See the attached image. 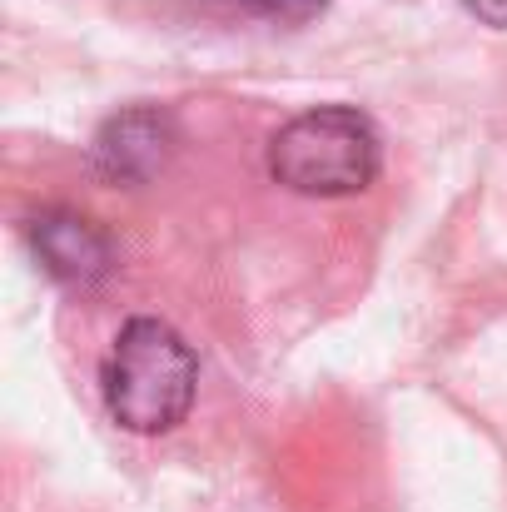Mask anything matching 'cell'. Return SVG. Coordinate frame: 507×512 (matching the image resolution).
Masks as SVG:
<instances>
[{
    "instance_id": "5",
    "label": "cell",
    "mask_w": 507,
    "mask_h": 512,
    "mask_svg": "<svg viewBox=\"0 0 507 512\" xmlns=\"http://www.w3.org/2000/svg\"><path fill=\"white\" fill-rule=\"evenodd\" d=\"M219 5L254 10V15H269V20H309V15H319L329 0H219Z\"/></svg>"
},
{
    "instance_id": "6",
    "label": "cell",
    "mask_w": 507,
    "mask_h": 512,
    "mask_svg": "<svg viewBox=\"0 0 507 512\" xmlns=\"http://www.w3.org/2000/svg\"><path fill=\"white\" fill-rule=\"evenodd\" d=\"M483 25H493V30H507V0H463Z\"/></svg>"
},
{
    "instance_id": "4",
    "label": "cell",
    "mask_w": 507,
    "mask_h": 512,
    "mask_svg": "<svg viewBox=\"0 0 507 512\" xmlns=\"http://www.w3.org/2000/svg\"><path fill=\"white\" fill-rule=\"evenodd\" d=\"M25 234H30V249L45 264V274L60 279V284H80L85 289V284H100L115 269L110 234L95 219L75 214V209H45V214H35L25 224Z\"/></svg>"
},
{
    "instance_id": "3",
    "label": "cell",
    "mask_w": 507,
    "mask_h": 512,
    "mask_svg": "<svg viewBox=\"0 0 507 512\" xmlns=\"http://www.w3.org/2000/svg\"><path fill=\"white\" fill-rule=\"evenodd\" d=\"M174 115L165 105H130L120 115H110L95 140H90V170L100 184L115 189H140L169 165L174 155Z\"/></svg>"
},
{
    "instance_id": "1",
    "label": "cell",
    "mask_w": 507,
    "mask_h": 512,
    "mask_svg": "<svg viewBox=\"0 0 507 512\" xmlns=\"http://www.w3.org/2000/svg\"><path fill=\"white\" fill-rule=\"evenodd\" d=\"M194 388H199L194 348L165 319H150V314L130 319L100 363L105 408L125 433H145V438L169 433L174 423H184Z\"/></svg>"
},
{
    "instance_id": "2",
    "label": "cell",
    "mask_w": 507,
    "mask_h": 512,
    "mask_svg": "<svg viewBox=\"0 0 507 512\" xmlns=\"http://www.w3.org/2000/svg\"><path fill=\"white\" fill-rule=\"evenodd\" d=\"M383 170V140L353 105H314L274 130L269 174L309 199H343L368 189Z\"/></svg>"
}]
</instances>
